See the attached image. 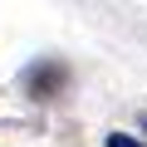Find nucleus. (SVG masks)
I'll return each mask as SVG.
<instances>
[{"instance_id":"nucleus-1","label":"nucleus","mask_w":147,"mask_h":147,"mask_svg":"<svg viewBox=\"0 0 147 147\" xmlns=\"http://www.w3.org/2000/svg\"><path fill=\"white\" fill-rule=\"evenodd\" d=\"M25 88H30L34 98H54L59 88H69V69H64L59 59H39V64L25 74Z\"/></svg>"},{"instance_id":"nucleus-2","label":"nucleus","mask_w":147,"mask_h":147,"mask_svg":"<svg viewBox=\"0 0 147 147\" xmlns=\"http://www.w3.org/2000/svg\"><path fill=\"white\" fill-rule=\"evenodd\" d=\"M103 142H108V147H142V142H137V137H127V132H108Z\"/></svg>"}]
</instances>
